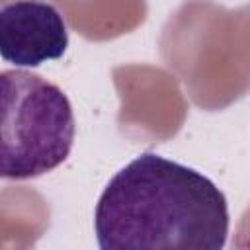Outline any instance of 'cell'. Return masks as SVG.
<instances>
[{
	"label": "cell",
	"instance_id": "2",
	"mask_svg": "<svg viewBox=\"0 0 250 250\" xmlns=\"http://www.w3.org/2000/svg\"><path fill=\"white\" fill-rule=\"evenodd\" d=\"M66 94L27 70H0V178L29 180L61 166L74 143Z\"/></svg>",
	"mask_w": 250,
	"mask_h": 250
},
{
	"label": "cell",
	"instance_id": "3",
	"mask_svg": "<svg viewBox=\"0 0 250 250\" xmlns=\"http://www.w3.org/2000/svg\"><path fill=\"white\" fill-rule=\"evenodd\" d=\"M68 47L61 12L41 0H18L0 8V57L14 66H39Z\"/></svg>",
	"mask_w": 250,
	"mask_h": 250
},
{
	"label": "cell",
	"instance_id": "1",
	"mask_svg": "<svg viewBox=\"0 0 250 250\" xmlns=\"http://www.w3.org/2000/svg\"><path fill=\"white\" fill-rule=\"evenodd\" d=\"M94 229L102 250H221L229 207L201 172L145 152L109 180Z\"/></svg>",
	"mask_w": 250,
	"mask_h": 250
}]
</instances>
